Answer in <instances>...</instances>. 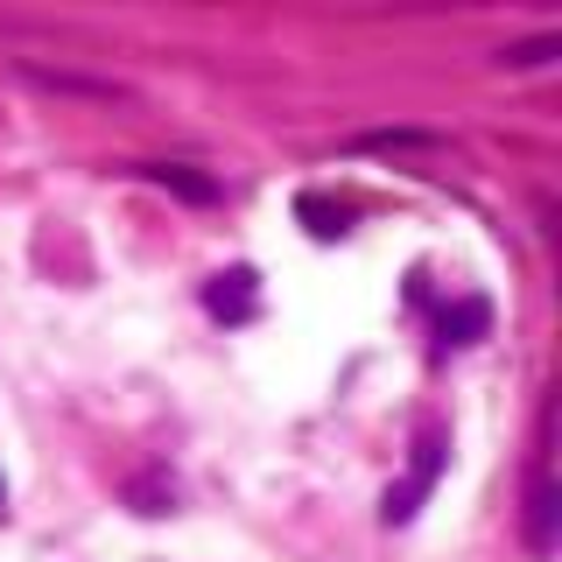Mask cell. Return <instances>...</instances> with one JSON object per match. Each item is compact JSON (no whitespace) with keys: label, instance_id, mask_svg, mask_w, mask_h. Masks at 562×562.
Masks as SVG:
<instances>
[{"label":"cell","instance_id":"obj_1","mask_svg":"<svg viewBox=\"0 0 562 562\" xmlns=\"http://www.w3.org/2000/svg\"><path fill=\"white\" fill-rule=\"evenodd\" d=\"M14 78H22L29 92H49V99H92V105H127V99H134L120 78H92V70L35 64V57H14Z\"/></svg>","mask_w":562,"mask_h":562},{"label":"cell","instance_id":"obj_2","mask_svg":"<svg viewBox=\"0 0 562 562\" xmlns=\"http://www.w3.org/2000/svg\"><path fill=\"white\" fill-rule=\"evenodd\" d=\"M436 471H443V443H436V436H422L415 443V464H408V479H401L394 492H386V527H401V520H415V506L429 499V485H436Z\"/></svg>","mask_w":562,"mask_h":562},{"label":"cell","instance_id":"obj_3","mask_svg":"<svg viewBox=\"0 0 562 562\" xmlns=\"http://www.w3.org/2000/svg\"><path fill=\"white\" fill-rule=\"evenodd\" d=\"M204 310L225 316V324H246V316L260 310V274H254V268H233V274L204 281Z\"/></svg>","mask_w":562,"mask_h":562},{"label":"cell","instance_id":"obj_4","mask_svg":"<svg viewBox=\"0 0 562 562\" xmlns=\"http://www.w3.org/2000/svg\"><path fill=\"white\" fill-rule=\"evenodd\" d=\"M148 183H162L169 198H183V204H218V183H211L204 169H183V162H148Z\"/></svg>","mask_w":562,"mask_h":562},{"label":"cell","instance_id":"obj_5","mask_svg":"<svg viewBox=\"0 0 562 562\" xmlns=\"http://www.w3.org/2000/svg\"><path fill=\"white\" fill-rule=\"evenodd\" d=\"M555 514H562V506H555V485L535 479V492H527V549H535V555L555 549Z\"/></svg>","mask_w":562,"mask_h":562},{"label":"cell","instance_id":"obj_6","mask_svg":"<svg viewBox=\"0 0 562 562\" xmlns=\"http://www.w3.org/2000/svg\"><path fill=\"white\" fill-rule=\"evenodd\" d=\"M443 345H479L485 330H492V303H457V310H443Z\"/></svg>","mask_w":562,"mask_h":562},{"label":"cell","instance_id":"obj_7","mask_svg":"<svg viewBox=\"0 0 562 562\" xmlns=\"http://www.w3.org/2000/svg\"><path fill=\"white\" fill-rule=\"evenodd\" d=\"M351 148H366V155H401V148H443L436 134H422V127H373V134H359Z\"/></svg>","mask_w":562,"mask_h":562},{"label":"cell","instance_id":"obj_8","mask_svg":"<svg viewBox=\"0 0 562 562\" xmlns=\"http://www.w3.org/2000/svg\"><path fill=\"white\" fill-rule=\"evenodd\" d=\"M549 57H562V35H535V43H506L499 49L506 70H535V64H549Z\"/></svg>","mask_w":562,"mask_h":562},{"label":"cell","instance_id":"obj_9","mask_svg":"<svg viewBox=\"0 0 562 562\" xmlns=\"http://www.w3.org/2000/svg\"><path fill=\"white\" fill-rule=\"evenodd\" d=\"M127 506L155 520V514H169V506H176V485H169V479H134V485H127Z\"/></svg>","mask_w":562,"mask_h":562},{"label":"cell","instance_id":"obj_10","mask_svg":"<svg viewBox=\"0 0 562 562\" xmlns=\"http://www.w3.org/2000/svg\"><path fill=\"white\" fill-rule=\"evenodd\" d=\"M295 211H303V225H310L316 239H338V233H345V225H338V211H330L324 198H303V204H295Z\"/></svg>","mask_w":562,"mask_h":562}]
</instances>
